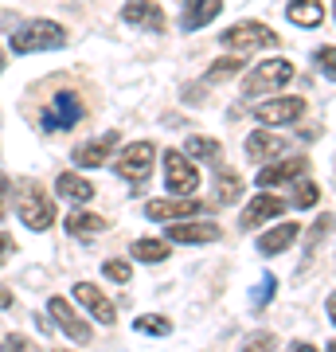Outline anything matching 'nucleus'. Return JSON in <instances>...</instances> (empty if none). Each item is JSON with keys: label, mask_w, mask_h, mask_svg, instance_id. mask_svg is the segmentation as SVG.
<instances>
[{"label": "nucleus", "mask_w": 336, "mask_h": 352, "mask_svg": "<svg viewBox=\"0 0 336 352\" xmlns=\"http://www.w3.org/2000/svg\"><path fill=\"white\" fill-rule=\"evenodd\" d=\"M16 215H20V223L32 227V231H47V227L55 223L51 196L39 180H24V184L16 188Z\"/></svg>", "instance_id": "nucleus-1"}, {"label": "nucleus", "mask_w": 336, "mask_h": 352, "mask_svg": "<svg viewBox=\"0 0 336 352\" xmlns=\"http://www.w3.org/2000/svg\"><path fill=\"white\" fill-rule=\"evenodd\" d=\"M63 43H67V32L55 20H24L12 32L16 55H36V51H51V47H63Z\"/></svg>", "instance_id": "nucleus-2"}, {"label": "nucleus", "mask_w": 336, "mask_h": 352, "mask_svg": "<svg viewBox=\"0 0 336 352\" xmlns=\"http://www.w3.org/2000/svg\"><path fill=\"white\" fill-rule=\"evenodd\" d=\"M223 47H231L235 55H250V51H266V47H278V36L262 20H243V24L227 28L219 36Z\"/></svg>", "instance_id": "nucleus-3"}, {"label": "nucleus", "mask_w": 336, "mask_h": 352, "mask_svg": "<svg viewBox=\"0 0 336 352\" xmlns=\"http://www.w3.org/2000/svg\"><path fill=\"white\" fill-rule=\"evenodd\" d=\"M286 82H293V63H289V59H266V63H258L247 75L243 94H247V98H262V94L282 90Z\"/></svg>", "instance_id": "nucleus-4"}, {"label": "nucleus", "mask_w": 336, "mask_h": 352, "mask_svg": "<svg viewBox=\"0 0 336 352\" xmlns=\"http://www.w3.org/2000/svg\"><path fill=\"white\" fill-rule=\"evenodd\" d=\"M153 161H157V145H153V141H133V145H125V149L117 153L113 168H117V176H125L129 184H141V180L153 176Z\"/></svg>", "instance_id": "nucleus-5"}, {"label": "nucleus", "mask_w": 336, "mask_h": 352, "mask_svg": "<svg viewBox=\"0 0 336 352\" xmlns=\"http://www.w3.org/2000/svg\"><path fill=\"white\" fill-rule=\"evenodd\" d=\"M164 184H168V192H172V196H192V192L199 188L196 164L188 161L180 149H168V153H164Z\"/></svg>", "instance_id": "nucleus-6"}, {"label": "nucleus", "mask_w": 336, "mask_h": 352, "mask_svg": "<svg viewBox=\"0 0 336 352\" xmlns=\"http://www.w3.org/2000/svg\"><path fill=\"white\" fill-rule=\"evenodd\" d=\"M82 118H87V106H82V98H78L75 90H59V94H55V102H51V110L43 113V129L59 133V129L78 126Z\"/></svg>", "instance_id": "nucleus-7"}, {"label": "nucleus", "mask_w": 336, "mask_h": 352, "mask_svg": "<svg viewBox=\"0 0 336 352\" xmlns=\"http://www.w3.org/2000/svg\"><path fill=\"white\" fill-rule=\"evenodd\" d=\"M47 314H51V321L59 325V333L63 337H71V340H78V344H87L94 333H90V325L78 317V309L67 298H59V294H51V302H47Z\"/></svg>", "instance_id": "nucleus-8"}, {"label": "nucleus", "mask_w": 336, "mask_h": 352, "mask_svg": "<svg viewBox=\"0 0 336 352\" xmlns=\"http://www.w3.org/2000/svg\"><path fill=\"white\" fill-rule=\"evenodd\" d=\"M301 113H305V98H298V94H282V98L262 102L258 110H254V118L270 129V126H293Z\"/></svg>", "instance_id": "nucleus-9"}, {"label": "nucleus", "mask_w": 336, "mask_h": 352, "mask_svg": "<svg viewBox=\"0 0 336 352\" xmlns=\"http://www.w3.org/2000/svg\"><path fill=\"white\" fill-rule=\"evenodd\" d=\"M309 173V157L301 153V157H278V161H270V164H262V173L254 176L258 180V188L262 192H270V188H278V184H289V180H298V176H305Z\"/></svg>", "instance_id": "nucleus-10"}, {"label": "nucleus", "mask_w": 336, "mask_h": 352, "mask_svg": "<svg viewBox=\"0 0 336 352\" xmlns=\"http://www.w3.org/2000/svg\"><path fill=\"white\" fill-rule=\"evenodd\" d=\"M203 212L199 200H188V196H164V200H149L145 204V215L157 219V223H180V219H192V215Z\"/></svg>", "instance_id": "nucleus-11"}, {"label": "nucleus", "mask_w": 336, "mask_h": 352, "mask_svg": "<svg viewBox=\"0 0 336 352\" xmlns=\"http://www.w3.org/2000/svg\"><path fill=\"white\" fill-rule=\"evenodd\" d=\"M168 243H184V247H199V243H219L223 231L219 223H208V219H180V223H168Z\"/></svg>", "instance_id": "nucleus-12"}, {"label": "nucleus", "mask_w": 336, "mask_h": 352, "mask_svg": "<svg viewBox=\"0 0 336 352\" xmlns=\"http://www.w3.org/2000/svg\"><path fill=\"white\" fill-rule=\"evenodd\" d=\"M122 141V133L117 129H110V133H102V138L87 141V145H78L75 153H71V161L78 164V168H98V164H106L113 157V145Z\"/></svg>", "instance_id": "nucleus-13"}, {"label": "nucleus", "mask_w": 336, "mask_h": 352, "mask_svg": "<svg viewBox=\"0 0 336 352\" xmlns=\"http://www.w3.org/2000/svg\"><path fill=\"white\" fill-rule=\"evenodd\" d=\"M282 212H286V204L278 200L274 192H258V196L247 204V212L238 215V227H243V231H254L258 223H266V219H274V215H282Z\"/></svg>", "instance_id": "nucleus-14"}, {"label": "nucleus", "mask_w": 336, "mask_h": 352, "mask_svg": "<svg viewBox=\"0 0 336 352\" xmlns=\"http://www.w3.org/2000/svg\"><path fill=\"white\" fill-rule=\"evenodd\" d=\"M75 298L82 302V309H90L94 314V321H102V325H113L117 321V309H113V302L102 294L94 282H75Z\"/></svg>", "instance_id": "nucleus-15"}, {"label": "nucleus", "mask_w": 336, "mask_h": 352, "mask_svg": "<svg viewBox=\"0 0 336 352\" xmlns=\"http://www.w3.org/2000/svg\"><path fill=\"white\" fill-rule=\"evenodd\" d=\"M286 153V141L278 138V133H270V129L262 126V129H254L247 138V157L254 164H270V161H278Z\"/></svg>", "instance_id": "nucleus-16"}, {"label": "nucleus", "mask_w": 336, "mask_h": 352, "mask_svg": "<svg viewBox=\"0 0 336 352\" xmlns=\"http://www.w3.org/2000/svg\"><path fill=\"white\" fill-rule=\"evenodd\" d=\"M122 20L125 24H133V28H149V32H164V12H161V4H153V0H129L122 8Z\"/></svg>", "instance_id": "nucleus-17"}, {"label": "nucleus", "mask_w": 336, "mask_h": 352, "mask_svg": "<svg viewBox=\"0 0 336 352\" xmlns=\"http://www.w3.org/2000/svg\"><path fill=\"white\" fill-rule=\"evenodd\" d=\"M219 12H223V0H184L180 28H184V32H199V28L212 24Z\"/></svg>", "instance_id": "nucleus-18"}, {"label": "nucleus", "mask_w": 336, "mask_h": 352, "mask_svg": "<svg viewBox=\"0 0 336 352\" xmlns=\"http://www.w3.org/2000/svg\"><path fill=\"white\" fill-rule=\"evenodd\" d=\"M55 192H59L63 200H71V204H90L94 200V184H90L87 176H75V173L55 176Z\"/></svg>", "instance_id": "nucleus-19"}, {"label": "nucleus", "mask_w": 336, "mask_h": 352, "mask_svg": "<svg viewBox=\"0 0 336 352\" xmlns=\"http://www.w3.org/2000/svg\"><path fill=\"white\" fill-rule=\"evenodd\" d=\"M286 16H289V24H298V28H321L324 24L321 0H289Z\"/></svg>", "instance_id": "nucleus-20"}, {"label": "nucleus", "mask_w": 336, "mask_h": 352, "mask_svg": "<svg viewBox=\"0 0 336 352\" xmlns=\"http://www.w3.org/2000/svg\"><path fill=\"white\" fill-rule=\"evenodd\" d=\"M298 235H301V227H298V223L274 227V231H266V235L258 239V254H282V251H289Z\"/></svg>", "instance_id": "nucleus-21"}, {"label": "nucleus", "mask_w": 336, "mask_h": 352, "mask_svg": "<svg viewBox=\"0 0 336 352\" xmlns=\"http://www.w3.org/2000/svg\"><path fill=\"white\" fill-rule=\"evenodd\" d=\"M133 258L137 263H164L168 254H172V243L168 239H133Z\"/></svg>", "instance_id": "nucleus-22"}, {"label": "nucleus", "mask_w": 336, "mask_h": 352, "mask_svg": "<svg viewBox=\"0 0 336 352\" xmlns=\"http://www.w3.org/2000/svg\"><path fill=\"white\" fill-rule=\"evenodd\" d=\"M110 227V219L106 215H94V212H75V215H67V231L71 235H98V231H106Z\"/></svg>", "instance_id": "nucleus-23"}, {"label": "nucleus", "mask_w": 336, "mask_h": 352, "mask_svg": "<svg viewBox=\"0 0 336 352\" xmlns=\"http://www.w3.org/2000/svg\"><path fill=\"white\" fill-rule=\"evenodd\" d=\"M184 157L188 161H219V141L192 133V138L184 141Z\"/></svg>", "instance_id": "nucleus-24"}, {"label": "nucleus", "mask_w": 336, "mask_h": 352, "mask_svg": "<svg viewBox=\"0 0 336 352\" xmlns=\"http://www.w3.org/2000/svg\"><path fill=\"white\" fill-rule=\"evenodd\" d=\"M238 196H243V176L223 168V173L215 176V200L219 204H238Z\"/></svg>", "instance_id": "nucleus-25"}, {"label": "nucleus", "mask_w": 336, "mask_h": 352, "mask_svg": "<svg viewBox=\"0 0 336 352\" xmlns=\"http://www.w3.org/2000/svg\"><path fill=\"white\" fill-rule=\"evenodd\" d=\"M243 63H247V55H223V59H215V63L208 67V82H223V78L238 75Z\"/></svg>", "instance_id": "nucleus-26"}, {"label": "nucleus", "mask_w": 336, "mask_h": 352, "mask_svg": "<svg viewBox=\"0 0 336 352\" xmlns=\"http://www.w3.org/2000/svg\"><path fill=\"white\" fill-rule=\"evenodd\" d=\"M133 329H137V333H149V337H168V333H172V321L161 317V314H141L137 321H133Z\"/></svg>", "instance_id": "nucleus-27"}, {"label": "nucleus", "mask_w": 336, "mask_h": 352, "mask_svg": "<svg viewBox=\"0 0 336 352\" xmlns=\"http://www.w3.org/2000/svg\"><path fill=\"white\" fill-rule=\"evenodd\" d=\"M274 294H278V278L274 274H262V282L250 289V305H254V309H266V305L274 302Z\"/></svg>", "instance_id": "nucleus-28"}, {"label": "nucleus", "mask_w": 336, "mask_h": 352, "mask_svg": "<svg viewBox=\"0 0 336 352\" xmlns=\"http://www.w3.org/2000/svg\"><path fill=\"white\" fill-rule=\"evenodd\" d=\"M313 63H317V71H321L324 78H333L336 82V47L333 43H321V47L313 51Z\"/></svg>", "instance_id": "nucleus-29"}, {"label": "nucleus", "mask_w": 336, "mask_h": 352, "mask_svg": "<svg viewBox=\"0 0 336 352\" xmlns=\"http://www.w3.org/2000/svg\"><path fill=\"white\" fill-rule=\"evenodd\" d=\"M274 344H278L274 333H250L247 344H243L238 352H274Z\"/></svg>", "instance_id": "nucleus-30"}, {"label": "nucleus", "mask_w": 336, "mask_h": 352, "mask_svg": "<svg viewBox=\"0 0 336 352\" xmlns=\"http://www.w3.org/2000/svg\"><path fill=\"white\" fill-rule=\"evenodd\" d=\"M102 270H106V278H113V282H129V274H133L125 258H106V263H102Z\"/></svg>", "instance_id": "nucleus-31"}, {"label": "nucleus", "mask_w": 336, "mask_h": 352, "mask_svg": "<svg viewBox=\"0 0 336 352\" xmlns=\"http://www.w3.org/2000/svg\"><path fill=\"white\" fill-rule=\"evenodd\" d=\"M317 196H321V192H317V184H313V180H301L293 200H298V208H313V204H317Z\"/></svg>", "instance_id": "nucleus-32"}, {"label": "nucleus", "mask_w": 336, "mask_h": 352, "mask_svg": "<svg viewBox=\"0 0 336 352\" xmlns=\"http://www.w3.org/2000/svg\"><path fill=\"white\" fill-rule=\"evenodd\" d=\"M0 352H32V349H27V340L20 333H8V337L0 340Z\"/></svg>", "instance_id": "nucleus-33"}, {"label": "nucleus", "mask_w": 336, "mask_h": 352, "mask_svg": "<svg viewBox=\"0 0 336 352\" xmlns=\"http://www.w3.org/2000/svg\"><path fill=\"white\" fill-rule=\"evenodd\" d=\"M328 227H333V215H321V219L313 223V231H309V247H317V243L324 239V231H328Z\"/></svg>", "instance_id": "nucleus-34"}, {"label": "nucleus", "mask_w": 336, "mask_h": 352, "mask_svg": "<svg viewBox=\"0 0 336 352\" xmlns=\"http://www.w3.org/2000/svg\"><path fill=\"white\" fill-rule=\"evenodd\" d=\"M12 254H16V239H12V235H8V231H0V266L8 263Z\"/></svg>", "instance_id": "nucleus-35"}, {"label": "nucleus", "mask_w": 336, "mask_h": 352, "mask_svg": "<svg viewBox=\"0 0 336 352\" xmlns=\"http://www.w3.org/2000/svg\"><path fill=\"white\" fill-rule=\"evenodd\" d=\"M12 302H16V298H12V289H8V286H0V309H12Z\"/></svg>", "instance_id": "nucleus-36"}, {"label": "nucleus", "mask_w": 336, "mask_h": 352, "mask_svg": "<svg viewBox=\"0 0 336 352\" xmlns=\"http://www.w3.org/2000/svg\"><path fill=\"white\" fill-rule=\"evenodd\" d=\"M12 188V184H8V176L0 173V219H4V192Z\"/></svg>", "instance_id": "nucleus-37"}, {"label": "nucleus", "mask_w": 336, "mask_h": 352, "mask_svg": "<svg viewBox=\"0 0 336 352\" xmlns=\"http://www.w3.org/2000/svg\"><path fill=\"white\" fill-rule=\"evenodd\" d=\"M286 352H317V349H313V344H305V340H298V344H289Z\"/></svg>", "instance_id": "nucleus-38"}, {"label": "nucleus", "mask_w": 336, "mask_h": 352, "mask_svg": "<svg viewBox=\"0 0 336 352\" xmlns=\"http://www.w3.org/2000/svg\"><path fill=\"white\" fill-rule=\"evenodd\" d=\"M324 305H328V317H333V325H336V294H328V302Z\"/></svg>", "instance_id": "nucleus-39"}, {"label": "nucleus", "mask_w": 336, "mask_h": 352, "mask_svg": "<svg viewBox=\"0 0 336 352\" xmlns=\"http://www.w3.org/2000/svg\"><path fill=\"white\" fill-rule=\"evenodd\" d=\"M0 71H4V47H0Z\"/></svg>", "instance_id": "nucleus-40"}, {"label": "nucleus", "mask_w": 336, "mask_h": 352, "mask_svg": "<svg viewBox=\"0 0 336 352\" xmlns=\"http://www.w3.org/2000/svg\"><path fill=\"white\" fill-rule=\"evenodd\" d=\"M328 352H336V344H328Z\"/></svg>", "instance_id": "nucleus-41"}, {"label": "nucleus", "mask_w": 336, "mask_h": 352, "mask_svg": "<svg viewBox=\"0 0 336 352\" xmlns=\"http://www.w3.org/2000/svg\"><path fill=\"white\" fill-rule=\"evenodd\" d=\"M333 20H336V4H333Z\"/></svg>", "instance_id": "nucleus-42"}]
</instances>
